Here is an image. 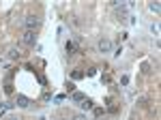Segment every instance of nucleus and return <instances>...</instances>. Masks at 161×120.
Wrapping results in <instances>:
<instances>
[{
	"label": "nucleus",
	"instance_id": "obj_3",
	"mask_svg": "<svg viewBox=\"0 0 161 120\" xmlns=\"http://www.w3.org/2000/svg\"><path fill=\"white\" fill-rule=\"evenodd\" d=\"M22 41H24L26 45H35V41H37V36H35V30H26L24 36H22Z\"/></svg>",
	"mask_w": 161,
	"mask_h": 120
},
{
	"label": "nucleus",
	"instance_id": "obj_9",
	"mask_svg": "<svg viewBox=\"0 0 161 120\" xmlns=\"http://www.w3.org/2000/svg\"><path fill=\"white\" fill-rule=\"evenodd\" d=\"M159 2H150V11H155V13H159Z\"/></svg>",
	"mask_w": 161,
	"mask_h": 120
},
{
	"label": "nucleus",
	"instance_id": "obj_6",
	"mask_svg": "<svg viewBox=\"0 0 161 120\" xmlns=\"http://www.w3.org/2000/svg\"><path fill=\"white\" fill-rule=\"evenodd\" d=\"M84 99H86V96L82 95V92H75V95H73V101H77V103H82Z\"/></svg>",
	"mask_w": 161,
	"mask_h": 120
},
{
	"label": "nucleus",
	"instance_id": "obj_1",
	"mask_svg": "<svg viewBox=\"0 0 161 120\" xmlns=\"http://www.w3.org/2000/svg\"><path fill=\"white\" fill-rule=\"evenodd\" d=\"M24 26H26V30H35V28L39 26V17L37 15H26Z\"/></svg>",
	"mask_w": 161,
	"mask_h": 120
},
{
	"label": "nucleus",
	"instance_id": "obj_8",
	"mask_svg": "<svg viewBox=\"0 0 161 120\" xmlns=\"http://www.w3.org/2000/svg\"><path fill=\"white\" fill-rule=\"evenodd\" d=\"M17 56H19V52H17L15 47H11V49H9V58H17Z\"/></svg>",
	"mask_w": 161,
	"mask_h": 120
},
{
	"label": "nucleus",
	"instance_id": "obj_12",
	"mask_svg": "<svg viewBox=\"0 0 161 120\" xmlns=\"http://www.w3.org/2000/svg\"><path fill=\"white\" fill-rule=\"evenodd\" d=\"M11 120H19V118H11Z\"/></svg>",
	"mask_w": 161,
	"mask_h": 120
},
{
	"label": "nucleus",
	"instance_id": "obj_10",
	"mask_svg": "<svg viewBox=\"0 0 161 120\" xmlns=\"http://www.w3.org/2000/svg\"><path fill=\"white\" fill-rule=\"evenodd\" d=\"M9 107H13V105H9V103H0V114H2V112H7Z\"/></svg>",
	"mask_w": 161,
	"mask_h": 120
},
{
	"label": "nucleus",
	"instance_id": "obj_5",
	"mask_svg": "<svg viewBox=\"0 0 161 120\" xmlns=\"http://www.w3.org/2000/svg\"><path fill=\"white\" fill-rule=\"evenodd\" d=\"M64 49H67V54H73L75 49H77V43H73V41H67V45H64Z\"/></svg>",
	"mask_w": 161,
	"mask_h": 120
},
{
	"label": "nucleus",
	"instance_id": "obj_7",
	"mask_svg": "<svg viewBox=\"0 0 161 120\" xmlns=\"http://www.w3.org/2000/svg\"><path fill=\"white\" fill-rule=\"evenodd\" d=\"M82 107H84V109H90V107H92V101H90V99H84V101H82Z\"/></svg>",
	"mask_w": 161,
	"mask_h": 120
},
{
	"label": "nucleus",
	"instance_id": "obj_4",
	"mask_svg": "<svg viewBox=\"0 0 161 120\" xmlns=\"http://www.w3.org/2000/svg\"><path fill=\"white\" fill-rule=\"evenodd\" d=\"M15 103H17V107H28V105H30V99H28V96H24V95H17Z\"/></svg>",
	"mask_w": 161,
	"mask_h": 120
},
{
	"label": "nucleus",
	"instance_id": "obj_2",
	"mask_svg": "<svg viewBox=\"0 0 161 120\" xmlns=\"http://www.w3.org/2000/svg\"><path fill=\"white\" fill-rule=\"evenodd\" d=\"M112 49H114V45H112L110 39H101V41H99V52H101V54H110Z\"/></svg>",
	"mask_w": 161,
	"mask_h": 120
},
{
	"label": "nucleus",
	"instance_id": "obj_11",
	"mask_svg": "<svg viewBox=\"0 0 161 120\" xmlns=\"http://www.w3.org/2000/svg\"><path fill=\"white\" fill-rule=\"evenodd\" d=\"M71 120H86V116H82V114H77V116H73Z\"/></svg>",
	"mask_w": 161,
	"mask_h": 120
}]
</instances>
